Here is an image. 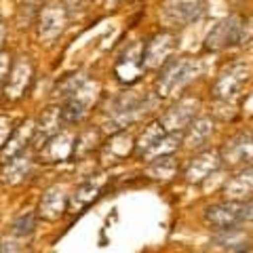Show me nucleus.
<instances>
[{"mask_svg": "<svg viewBox=\"0 0 253 253\" xmlns=\"http://www.w3.org/2000/svg\"><path fill=\"white\" fill-rule=\"evenodd\" d=\"M13 133V121L9 116H0V148L6 144V139L11 137Z\"/></svg>", "mask_w": 253, "mask_h": 253, "instance_id": "obj_29", "label": "nucleus"}, {"mask_svg": "<svg viewBox=\"0 0 253 253\" xmlns=\"http://www.w3.org/2000/svg\"><path fill=\"white\" fill-rule=\"evenodd\" d=\"M34 217L32 215H26V217H19L17 221L13 224V236H19V239H26L34 232Z\"/></svg>", "mask_w": 253, "mask_h": 253, "instance_id": "obj_27", "label": "nucleus"}, {"mask_svg": "<svg viewBox=\"0 0 253 253\" xmlns=\"http://www.w3.org/2000/svg\"><path fill=\"white\" fill-rule=\"evenodd\" d=\"M131 144L133 139L126 135V133H121V135H114L112 141H108V148H106V158L110 156L112 161H116V158H123L129 154L131 150Z\"/></svg>", "mask_w": 253, "mask_h": 253, "instance_id": "obj_24", "label": "nucleus"}, {"mask_svg": "<svg viewBox=\"0 0 253 253\" xmlns=\"http://www.w3.org/2000/svg\"><path fill=\"white\" fill-rule=\"evenodd\" d=\"M95 91H97V84H93L91 81H84L81 84V89L74 91L68 97L66 104H63V108H61V121L68 123V125L81 121V118L86 114L89 106L95 101V95H97Z\"/></svg>", "mask_w": 253, "mask_h": 253, "instance_id": "obj_9", "label": "nucleus"}, {"mask_svg": "<svg viewBox=\"0 0 253 253\" xmlns=\"http://www.w3.org/2000/svg\"><path fill=\"white\" fill-rule=\"evenodd\" d=\"M245 36V21L239 15H230V17H224L221 21H217L213 30L207 34V41H205V51H221L226 46H232L236 42H241Z\"/></svg>", "mask_w": 253, "mask_h": 253, "instance_id": "obj_4", "label": "nucleus"}, {"mask_svg": "<svg viewBox=\"0 0 253 253\" xmlns=\"http://www.w3.org/2000/svg\"><path fill=\"white\" fill-rule=\"evenodd\" d=\"M104 177H95V179H86L84 184H81L76 188V192L72 194V199H70V211H81L84 207H89V205L97 199L101 188H104Z\"/></svg>", "mask_w": 253, "mask_h": 253, "instance_id": "obj_17", "label": "nucleus"}, {"mask_svg": "<svg viewBox=\"0 0 253 253\" xmlns=\"http://www.w3.org/2000/svg\"><path fill=\"white\" fill-rule=\"evenodd\" d=\"M219 167V154L217 152H203L196 158H192V163L186 169V179L190 184H199L205 177H209V173H213Z\"/></svg>", "mask_w": 253, "mask_h": 253, "instance_id": "obj_16", "label": "nucleus"}, {"mask_svg": "<svg viewBox=\"0 0 253 253\" xmlns=\"http://www.w3.org/2000/svg\"><path fill=\"white\" fill-rule=\"evenodd\" d=\"M177 46V38L173 32L165 30L154 34L144 46V53H141V59H144V68L148 70H158L161 66L169 61V57L173 55Z\"/></svg>", "mask_w": 253, "mask_h": 253, "instance_id": "obj_6", "label": "nucleus"}, {"mask_svg": "<svg viewBox=\"0 0 253 253\" xmlns=\"http://www.w3.org/2000/svg\"><path fill=\"white\" fill-rule=\"evenodd\" d=\"M11 57H9V53H4V51H0V91L4 89V84H6V78H9V72H11Z\"/></svg>", "mask_w": 253, "mask_h": 253, "instance_id": "obj_28", "label": "nucleus"}, {"mask_svg": "<svg viewBox=\"0 0 253 253\" xmlns=\"http://www.w3.org/2000/svg\"><path fill=\"white\" fill-rule=\"evenodd\" d=\"M221 161H224L228 167H245V165H249L253 161V139H251V135L241 133V135L232 137L224 146Z\"/></svg>", "mask_w": 253, "mask_h": 253, "instance_id": "obj_12", "label": "nucleus"}, {"mask_svg": "<svg viewBox=\"0 0 253 253\" xmlns=\"http://www.w3.org/2000/svg\"><path fill=\"white\" fill-rule=\"evenodd\" d=\"M66 205H68V201H66V190H63L61 186H55L51 190H46V194L42 196V201H41V215L44 219L53 221V219H57L61 213H63Z\"/></svg>", "mask_w": 253, "mask_h": 253, "instance_id": "obj_19", "label": "nucleus"}, {"mask_svg": "<svg viewBox=\"0 0 253 253\" xmlns=\"http://www.w3.org/2000/svg\"><path fill=\"white\" fill-rule=\"evenodd\" d=\"M247 219H253V203L249 201H226L205 211V221L215 230H232Z\"/></svg>", "mask_w": 253, "mask_h": 253, "instance_id": "obj_2", "label": "nucleus"}, {"mask_svg": "<svg viewBox=\"0 0 253 253\" xmlns=\"http://www.w3.org/2000/svg\"><path fill=\"white\" fill-rule=\"evenodd\" d=\"M141 70H144V59H141L139 49L135 46V49L126 51L123 57L118 59L114 72H116V78H118L121 83L131 84V83H135L137 78L141 76Z\"/></svg>", "mask_w": 253, "mask_h": 253, "instance_id": "obj_15", "label": "nucleus"}, {"mask_svg": "<svg viewBox=\"0 0 253 253\" xmlns=\"http://www.w3.org/2000/svg\"><path fill=\"white\" fill-rule=\"evenodd\" d=\"M28 169H30L28 158H23L21 154L15 156L13 161H9L6 169L2 171V181L4 184H19V181L28 175Z\"/></svg>", "mask_w": 253, "mask_h": 253, "instance_id": "obj_22", "label": "nucleus"}, {"mask_svg": "<svg viewBox=\"0 0 253 253\" xmlns=\"http://www.w3.org/2000/svg\"><path fill=\"white\" fill-rule=\"evenodd\" d=\"M32 81H34V68H32V61L28 57H19L17 61L11 66L9 78H6L4 84V93L11 101L23 97L28 93Z\"/></svg>", "mask_w": 253, "mask_h": 253, "instance_id": "obj_10", "label": "nucleus"}, {"mask_svg": "<svg viewBox=\"0 0 253 253\" xmlns=\"http://www.w3.org/2000/svg\"><path fill=\"white\" fill-rule=\"evenodd\" d=\"M68 26V9L63 4H59L57 0L46 2L36 17V30H38V38L44 42L55 41Z\"/></svg>", "mask_w": 253, "mask_h": 253, "instance_id": "obj_5", "label": "nucleus"}, {"mask_svg": "<svg viewBox=\"0 0 253 253\" xmlns=\"http://www.w3.org/2000/svg\"><path fill=\"white\" fill-rule=\"evenodd\" d=\"M247 81H249V70L245 68V63H232V66L226 68L215 81L213 95H215L217 99L230 101L241 93V89L245 86Z\"/></svg>", "mask_w": 253, "mask_h": 253, "instance_id": "obj_8", "label": "nucleus"}, {"mask_svg": "<svg viewBox=\"0 0 253 253\" xmlns=\"http://www.w3.org/2000/svg\"><path fill=\"white\" fill-rule=\"evenodd\" d=\"M34 131H36V126H34L32 121L19 125L17 129L11 133V137L6 139V144L0 148V163L6 165L9 161H13L15 156H19L23 152V148L34 139Z\"/></svg>", "mask_w": 253, "mask_h": 253, "instance_id": "obj_13", "label": "nucleus"}, {"mask_svg": "<svg viewBox=\"0 0 253 253\" xmlns=\"http://www.w3.org/2000/svg\"><path fill=\"white\" fill-rule=\"evenodd\" d=\"M175 173V163L171 156H161L148 167V175L154 179H169Z\"/></svg>", "mask_w": 253, "mask_h": 253, "instance_id": "obj_25", "label": "nucleus"}, {"mask_svg": "<svg viewBox=\"0 0 253 253\" xmlns=\"http://www.w3.org/2000/svg\"><path fill=\"white\" fill-rule=\"evenodd\" d=\"M196 110H199V101L196 99H181L175 108H171L167 114H165L161 121L163 129L167 133H184L190 123L194 121Z\"/></svg>", "mask_w": 253, "mask_h": 253, "instance_id": "obj_11", "label": "nucleus"}, {"mask_svg": "<svg viewBox=\"0 0 253 253\" xmlns=\"http://www.w3.org/2000/svg\"><path fill=\"white\" fill-rule=\"evenodd\" d=\"M152 108V101H150L146 95H135L133 91L123 93L121 97L114 99V110H112V121L118 126H125L133 121H137L144 114L150 112Z\"/></svg>", "mask_w": 253, "mask_h": 253, "instance_id": "obj_7", "label": "nucleus"}, {"mask_svg": "<svg viewBox=\"0 0 253 253\" xmlns=\"http://www.w3.org/2000/svg\"><path fill=\"white\" fill-rule=\"evenodd\" d=\"M253 194V167L245 169L234 179L226 184V196L228 201H245Z\"/></svg>", "mask_w": 253, "mask_h": 253, "instance_id": "obj_20", "label": "nucleus"}, {"mask_svg": "<svg viewBox=\"0 0 253 253\" xmlns=\"http://www.w3.org/2000/svg\"><path fill=\"white\" fill-rule=\"evenodd\" d=\"M61 108H49L46 112L42 114L41 123H38L36 131H34V139L32 144H38V146H44L55 133H59V125H61Z\"/></svg>", "mask_w": 253, "mask_h": 253, "instance_id": "obj_18", "label": "nucleus"}, {"mask_svg": "<svg viewBox=\"0 0 253 253\" xmlns=\"http://www.w3.org/2000/svg\"><path fill=\"white\" fill-rule=\"evenodd\" d=\"M106 2H108V4H116V2H118V0H106Z\"/></svg>", "mask_w": 253, "mask_h": 253, "instance_id": "obj_31", "label": "nucleus"}, {"mask_svg": "<svg viewBox=\"0 0 253 253\" xmlns=\"http://www.w3.org/2000/svg\"><path fill=\"white\" fill-rule=\"evenodd\" d=\"M201 74V63L199 59L181 57L165 66V70L158 76L156 83V95L158 97H173L177 95L184 86H188Z\"/></svg>", "mask_w": 253, "mask_h": 253, "instance_id": "obj_1", "label": "nucleus"}, {"mask_svg": "<svg viewBox=\"0 0 253 253\" xmlns=\"http://www.w3.org/2000/svg\"><path fill=\"white\" fill-rule=\"evenodd\" d=\"M84 83V78L83 76H68V78H63V81L57 84V95H63V97H70L74 91L81 89V84Z\"/></svg>", "mask_w": 253, "mask_h": 253, "instance_id": "obj_26", "label": "nucleus"}, {"mask_svg": "<svg viewBox=\"0 0 253 253\" xmlns=\"http://www.w3.org/2000/svg\"><path fill=\"white\" fill-rule=\"evenodd\" d=\"M74 148H76V139L72 133H55L44 144V148H41V161L44 163L66 161V158L74 154Z\"/></svg>", "mask_w": 253, "mask_h": 253, "instance_id": "obj_14", "label": "nucleus"}, {"mask_svg": "<svg viewBox=\"0 0 253 253\" xmlns=\"http://www.w3.org/2000/svg\"><path fill=\"white\" fill-rule=\"evenodd\" d=\"M207 13V0H163L161 21L167 28H184Z\"/></svg>", "mask_w": 253, "mask_h": 253, "instance_id": "obj_3", "label": "nucleus"}, {"mask_svg": "<svg viewBox=\"0 0 253 253\" xmlns=\"http://www.w3.org/2000/svg\"><path fill=\"white\" fill-rule=\"evenodd\" d=\"M165 133H167V131L163 129V125H161V123H152V125H150L148 129L144 131V135L139 137L137 146H135V152H137L139 156H146V154H148V150L152 148L156 141L165 135Z\"/></svg>", "mask_w": 253, "mask_h": 253, "instance_id": "obj_23", "label": "nucleus"}, {"mask_svg": "<svg viewBox=\"0 0 253 253\" xmlns=\"http://www.w3.org/2000/svg\"><path fill=\"white\" fill-rule=\"evenodd\" d=\"M4 34H6V30H4L2 23H0V44H2V41H4Z\"/></svg>", "mask_w": 253, "mask_h": 253, "instance_id": "obj_30", "label": "nucleus"}, {"mask_svg": "<svg viewBox=\"0 0 253 253\" xmlns=\"http://www.w3.org/2000/svg\"><path fill=\"white\" fill-rule=\"evenodd\" d=\"M186 146L190 148H201L205 141L209 139V135L213 133V123L209 121V118H199V121H192L190 123V126L186 129Z\"/></svg>", "mask_w": 253, "mask_h": 253, "instance_id": "obj_21", "label": "nucleus"}]
</instances>
